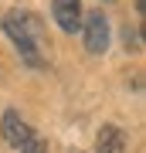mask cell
I'll list each match as a JSON object with an SVG mask.
<instances>
[{
  "instance_id": "6da1fadb",
  "label": "cell",
  "mask_w": 146,
  "mask_h": 153,
  "mask_svg": "<svg viewBox=\"0 0 146 153\" xmlns=\"http://www.w3.org/2000/svg\"><path fill=\"white\" fill-rule=\"evenodd\" d=\"M4 31H7V38L17 44L21 58L27 61V65H34V68H38V65H41L38 44H41V38H44L41 21H38L31 10H10V14L4 17Z\"/></svg>"
},
{
  "instance_id": "7a4b0ae2",
  "label": "cell",
  "mask_w": 146,
  "mask_h": 153,
  "mask_svg": "<svg viewBox=\"0 0 146 153\" xmlns=\"http://www.w3.org/2000/svg\"><path fill=\"white\" fill-rule=\"evenodd\" d=\"M82 31H85V48L92 51V55H102L109 48V17L102 10H92L85 17V24H82Z\"/></svg>"
},
{
  "instance_id": "3957f363",
  "label": "cell",
  "mask_w": 146,
  "mask_h": 153,
  "mask_svg": "<svg viewBox=\"0 0 146 153\" xmlns=\"http://www.w3.org/2000/svg\"><path fill=\"white\" fill-rule=\"evenodd\" d=\"M51 14H54V21H58V27L68 31V34H75L82 27V4L78 0H54Z\"/></svg>"
},
{
  "instance_id": "277c9868",
  "label": "cell",
  "mask_w": 146,
  "mask_h": 153,
  "mask_svg": "<svg viewBox=\"0 0 146 153\" xmlns=\"http://www.w3.org/2000/svg\"><path fill=\"white\" fill-rule=\"evenodd\" d=\"M0 129H4V140L10 143V146H17V150H21L24 143L31 140V133H34V129H31V126H27L14 109H7V112H4V126H0Z\"/></svg>"
},
{
  "instance_id": "5b68a950",
  "label": "cell",
  "mask_w": 146,
  "mask_h": 153,
  "mask_svg": "<svg viewBox=\"0 0 146 153\" xmlns=\"http://www.w3.org/2000/svg\"><path fill=\"white\" fill-rule=\"evenodd\" d=\"M95 146H99V153H122L126 133L119 129V126H102L99 136H95Z\"/></svg>"
},
{
  "instance_id": "8992f818",
  "label": "cell",
  "mask_w": 146,
  "mask_h": 153,
  "mask_svg": "<svg viewBox=\"0 0 146 153\" xmlns=\"http://www.w3.org/2000/svg\"><path fill=\"white\" fill-rule=\"evenodd\" d=\"M21 153H48V143H44L38 133H31V140L21 146Z\"/></svg>"
}]
</instances>
